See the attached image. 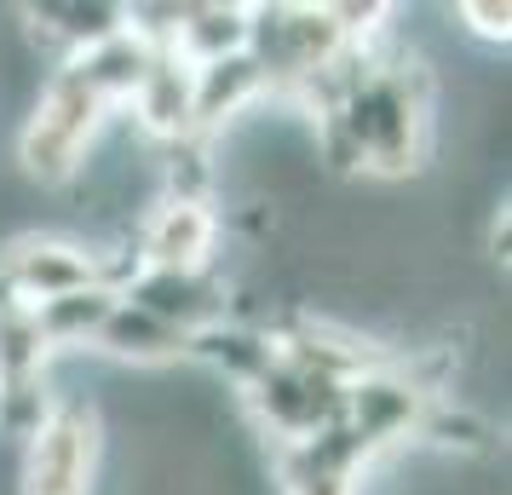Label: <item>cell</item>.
Returning a JSON list of instances; mask_svg holds the SVG:
<instances>
[{
    "instance_id": "1",
    "label": "cell",
    "mask_w": 512,
    "mask_h": 495,
    "mask_svg": "<svg viewBox=\"0 0 512 495\" xmlns=\"http://www.w3.org/2000/svg\"><path fill=\"white\" fill-rule=\"evenodd\" d=\"M340 127L351 139V156L374 173H403L420 156V127H426V98L420 75L409 70H369L340 98Z\"/></svg>"
},
{
    "instance_id": "4",
    "label": "cell",
    "mask_w": 512,
    "mask_h": 495,
    "mask_svg": "<svg viewBox=\"0 0 512 495\" xmlns=\"http://www.w3.org/2000/svg\"><path fill=\"white\" fill-rule=\"evenodd\" d=\"M363 461H369L363 438L346 421H334L282 449V495H357Z\"/></svg>"
},
{
    "instance_id": "3",
    "label": "cell",
    "mask_w": 512,
    "mask_h": 495,
    "mask_svg": "<svg viewBox=\"0 0 512 495\" xmlns=\"http://www.w3.org/2000/svg\"><path fill=\"white\" fill-rule=\"evenodd\" d=\"M93 415L87 409H52L41 432H35V449H29V472H24V495H87L93 484Z\"/></svg>"
},
{
    "instance_id": "8",
    "label": "cell",
    "mask_w": 512,
    "mask_h": 495,
    "mask_svg": "<svg viewBox=\"0 0 512 495\" xmlns=\"http://www.w3.org/2000/svg\"><path fill=\"white\" fill-rule=\"evenodd\" d=\"M461 18L472 29H478V35H489V41H507V6H461Z\"/></svg>"
},
{
    "instance_id": "7",
    "label": "cell",
    "mask_w": 512,
    "mask_h": 495,
    "mask_svg": "<svg viewBox=\"0 0 512 495\" xmlns=\"http://www.w3.org/2000/svg\"><path fill=\"white\" fill-rule=\"evenodd\" d=\"M47 334L35 323V311L12 306V300H0V392L6 398H24L35 392V380L47 369Z\"/></svg>"
},
{
    "instance_id": "5",
    "label": "cell",
    "mask_w": 512,
    "mask_h": 495,
    "mask_svg": "<svg viewBox=\"0 0 512 495\" xmlns=\"http://www.w3.org/2000/svg\"><path fill=\"white\" fill-rule=\"evenodd\" d=\"M213 213L196 202V196H173L162 208L150 213V225H144V260L150 271H173V277H196L202 260L213 254Z\"/></svg>"
},
{
    "instance_id": "6",
    "label": "cell",
    "mask_w": 512,
    "mask_h": 495,
    "mask_svg": "<svg viewBox=\"0 0 512 495\" xmlns=\"http://www.w3.org/2000/svg\"><path fill=\"white\" fill-rule=\"evenodd\" d=\"M93 346H104L116 357H133V363H162V357H179L190 340L179 329H167L162 317H150L144 306H133V300H116Z\"/></svg>"
},
{
    "instance_id": "2",
    "label": "cell",
    "mask_w": 512,
    "mask_h": 495,
    "mask_svg": "<svg viewBox=\"0 0 512 495\" xmlns=\"http://www.w3.org/2000/svg\"><path fill=\"white\" fill-rule=\"evenodd\" d=\"M0 288L6 300L24 311H41L52 300H70V294H87L98 283V260L75 242H58V236H24L6 248L0 260Z\"/></svg>"
}]
</instances>
